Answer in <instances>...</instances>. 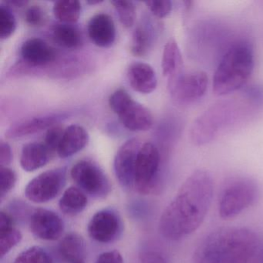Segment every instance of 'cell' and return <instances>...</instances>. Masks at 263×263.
Returning <instances> with one entry per match:
<instances>
[{"label":"cell","mask_w":263,"mask_h":263,"mask_svg":"<svg viewBox=\"0 0 263 263\" xmlns=\"http://www.w3.org/2000/svg\"><path fill=\"white\" fill-rule=\"evenodd\" d=\"M72 263H84V260H79V261H73Z\"/></svg>","instance_id":"f35d334b"},{"label":"cell","mask_w":263,"mask_h":263,"mask_svg":"<svg viewBox=\"0 0 263 263\" xmlns=\"http://www.w3.org/2000/svg\"><path fill=\"white\" fill-rule=\"evenodd\" d=\"M161 68L163 75L168 78L182 70V57L178 43L174 38L169 39L164 46Z\"/></svg>","instance_id":"7402d4cb"},{"label":"cell","mask_w":263,"mask_h":263,"mask_svg":"<svg viewBox=\"0 0 263 263\" xmlns=\"http://www.w3.org/2000/svg\"><path fill=\"white\" fill-rule=\"evenodd\" d=\"M161 155L152 143H144L138 154L135 167V187L143 195L158 193L161 187Z\"/></svg>","instance_id":"5b68a950"},{"label":"cell","mask_w":263,"mask_h":263,"mask_svg":"<svg viewBox=\"0 0 263 263\" xmlns=\"http://www.w3.org/2000/svg\"><path fill=\"white\" fill-rule=\"evenodd\" d=\"M70 175L73 181L95 198H104L110 193L111 185L102 169L90 161L82 160L72 167Z\"/></svg>","instance_id":"9c48e42d"},{"label":"cell","mask_w":263,"mask_h":263,"mask_svg":"<svg viewBox=\"0 0 263 263\" xmlns=\"http://www.w3.org/2000/svg\"><path fill=\"white\" fill-rule=\"evenodd\" d=\"M122 221L113 210L104 209L97 212L88 224L87 231L90 238L101 243L115 241L122 231Z\"/></svg>","instance_id":"4fadbf2b"},{"label":"cell","mask_w":263,"mask_h":263,"mask_svg":"<svg viewBox=\"0 0 263 263\" xmlns=\"http://www.w3.org/2000/svg\"><path fill=\"white\" fill-rule=\"evenodd\" d=\"M258 196L257 184L251 180L242 178L229 183L220 196V217L223 219L235 218L255 204Z\"/></svg>","instance_id":"8992f818"},{"label":"cell","mask_w":263,"mask_h":263,"mask_svg":"<svg viewBox=\"0 0 263 263\" xmlns=\"http://www.w3.org/2000/svg\"><path fill=\"white\" fill-rule=\"evenodd\" d=\"M60 255L68 262L83 260L85 255V242L81 235L77 233L67 234L59 245Z\"/></svg>","instance_id":"44dd1931"},{"label":"cell","mask_w":263,"mask_h":263,"mask_svg":"<svg viewBox=\"0 0 263 263\" xmlns=\"http://www.w3.org/2000/svg\"><path fill=\"white\" fill-rule=\"evenodd\" d=\"M87 198L81 189L70 187L63 194L59 201L61 210L67 215L81 213L87 207Z\"/></svg>","instance_id":"603a6c76"},{"label":"cell","mask_w":263,"mask_h":263,"mask_svg":"<svg viewBox=\"0 0 263 263\" xmlns=\"http://www.w3.org/2000/svg\"><path fill=\"white\" fill-rule=\"evenodd\" d=\"M111 4L116 10L120 22L126 28H130L136 19V7L132 1L115 0Z\"/></svg>","instance_id":"4316f807"},{"label":"cell","mask_w":263,"mask_h":263,"mask_svg":"<svg viewBox=\"0 0 263 263\" xmlns=\"http://www.w3.org/2000/svg\"><path fill=\"white\" fill-rule=\"evenodd\" d=\"M139 261L140 263H167L160 254L155 252H143Z\"/></svg>","instance_id":"d590c367"},{"label":"cell","mask_w":263,"mask_h":263,"mask_svg":"<svg viewBox=\"0 0 263 263\" xmlns=\"http://www.w3.org/2000/svg\"><path fill=\"white\" fill-rule=\"evenodd\" d=\"M146 6L152 14L156 17L162 19L170 14L172 10V3L168 0L147 1Z\"/></svg>","instance_id":"d6a6232c"},{"label":"cell","mask_w":263,"mask_h":263,"mask_svg":"<svg viewBox=\"0 0 263 263\" xmlns=\"http://www.w3.org/2000/svg\"><path fill=\"white\" fill-rule=\"evenodd\" d=\"M17 177L16 172L9 167L0 166V195L1 199L4 198L16 184Z\"/></svg>","instance_id":"4dcf8cb0"},{"label":"cell","mask_w":263,"mask_h":263,"mask_svg":"<svg viewBox=\"0 0 263 263\" xmlns=\"http://www.w3.org/2000/svg\"><path fill=\"white\" fill-rule=\"evenodd\" d=\"M214 181L207 171L198 169L181 184L161 215L159 230L172 241H178L195 232L210 209Z\"/></svg>","instance_id":"6da1fadb"},{"label":"cell","mask_w":263,"mask_h":263,"mask_svg":"<svg viewBox=\"0 0 263 263\" xmlns=\"http://www.w3.org/2000/svg\"><path fill=\"white\" fill-rule=\"evenodd\" d=\"M51 155L44 144L28 143L23 147L20 162L26 172H34L45 166L50 161Z\"/></svg>","instance_id":"d6986e66"},{"label":"cell","mask_w":263,"mask_h":263,"mask_svg":"<svg viewBox=\"0 0 263 263\" xmlns=\"http://www.w3.org/2000/svg\"><path fill=\"white\" fill-rule=\"evenodd\" d=\"M53 38L58 45L67 49H76L82 45L79 30L71 24H57L53 29Z\"/></svg>","instance_id":"cb8c5ba5"},{"label":"cell","mask_w":263,"mask_h":263,"mask_svg":"<svg viewBox=\"0 0 263 263\" xmlns=\"http://www.w3.org/2000/svg\"><path fill=\"white\" fill-rule=\"evenodd\" d=\"M257 247L258 238L250 229L221 228L203 238L194 252L192 263H249Z\"/></svg>","instance_id":"7a4b0ae2"},{"label":"cell","mask_w":263,"mask_h":263,"mask_svg":"<svg viewBox=\"0 0 263 263\" xmlns=\"http://www.w3.org/2000/svg\"><path fill=\"white\" fill-rule=\"evenodd\" d=\"M53 11L61 24H74L81 16V4L77 0H61L55 3Z\"/></svg>","instance_id":"d4e9b609"},{"label":"cell","mask_w":263,"mask_h":263,"mask_svg":"<svg viewBox=\"0 0 263 263\" xmlns=\"http://www.w3.org/2000/svg\"><path fill=\"white\" fill-rule=\"evenodd\" d=\"M67 117L65 114H53L27 118L10 126L6 132V136L10 139H15L33 135L46 129L48 130Z\"/></svg>","instance_id":"9a60e30c"},{"label":"cell","mask_w":263,"mask_h":263,"mask_svg":"<svg viewBox=\"0 0 263 263\" xmlns=\"http://www.w3.org/2000/svg\"><path fill=\"white\" fill-rule=\"evenodd\" d=\"M127 79L135 91L149 95L155 91L158 85V78L153 67L143 62H135L127 69Z\"/></svg>","instance_id":"e0dca14e"},{"label":"cell","mask_w":263,"mask_h":263,"mask_svg":"<svg viewBox=\"0 0 263 263\" xmlns=\"http://www.w3.org/2000/svg\"><path fill=\"white\" fill-rule=\"evenodd\" d=\"M102 2L103 1H99V0H98V1H88V2H87V4H90V5H95V4H99Z\"/></svg>","instance_id":"74e56055"},{"label":"cell","mask_w":263,"mask_h":263,"mask_svg":"<svg viewBox=\"0 0 263 263\" xmlns=\"http://www.w3.org/2000/svg\"><path fill=\"white\" fill-rule=\"evenodd\" d=\"M209 78L203 71L182 70L168 78V90L176 104L187 105L201 99L207 91Z\"/></svg>","instance_id":"52a82bcc"},{"label":"cell","mask_w":263,"mask_h":263,"mask_svg":"<svg viewBox=\"0 0 263 263\" xmlns=\"http://www.w3.org/2000/svg\"><path fill=\"white\" fill-rule=\"evenodd\" d=\"M67 181V171L64 167L52 169L35 177L27 184L25 195L35 203H45L56 198Z\"/></svg>","instance_id":"30bf717a"},{"label":"cell","mask_w":263,"mask_h":263,"mask_svg":"<svg viewBox=\"0 0 263 263\" xmlns=\"http://www.w3.org/2000/svg\"><path fill=\"white\" fill-rule=\"evenodd\" d=\"M87 33L90 41L103 48L113 45L116 39L115 22L106 13H98L90 18L87 24Z\"/></svg>","instance_id":"2e32d148"},{"label":"cell","mask_w":263,"mask_h":263,"mask_svg":"<svg viewBox=\"0 0 263 263\" xmlns=\"http://www.w3.org/2000/svg\"><path fill=\"white\" fill-rule=\"evenodd\" d=\"M24 18H25L26 23L30 27H41L45 22L46 13L42 7L37 5H33L27 9Z\"/></svg>","instance_id":"1f68e13d"},{"label":"cell","mask_w":263,"mask_h":263,"mask_svg":"<svg viewBox=\"0 0 263 263\" xmlns=\"http://www.w3.org/2000/svg\"><path fill=\"white\" fill-rule=\"evenodd\" d=\"M109 106L127 130L146 132L153 125L154 118L151 110L135 101L124 89H118L110 95Z\"/></svg>","instance_id":"277c9868"},{"label":"cell","mask_w":263,"mask_h":263,"mask_svg":"<svg viewBox=\"0 0 263 263\" xmlns=\"http://www.w3.org/2000/svg\"><path fill=\"white\" fill-rule=\"evenodd\" d=\"M30 230L40 239L54 241L64 233V224L61 217L45 209L34 210L30 219Z\"/></svg>","instance_id":"5bb4252c"},{"label":"cell","mask_w":263,"mask_h":263,"mask_svg":"<svg viewBox=\"0 0 263 263\" xmlns=\"http://www.w3.org/2000/svg\"><path fill=\"white\" fill-rule=\"evenodd\" d=\"M13 160V152L7 141H0V166L8 167Z\"/></svg>","instance_id":"836d02e7"},{"label":"cell","mask_w":263,"mask_h":263,"mask_svg":"<svg viewBox=\"0 0 263 263\" xmlns=\"http://www.w3.org/2000/svg\"><path fill=\"white\" fill-rule=\"evenodd\" d=\"M64 130L65 129L59 124H56L47 130L44 138V144L52 155L56 152L58 153V147L61 144Z\"/></svg>","instance_id":"f546056e"},{"label":"cell","mask_w":263,"mask_h":263,"mask_svg":"<svg viewBox=\"0 0 263 263\" xmlns=\"http://www.w3.org/2000/svg\"><path fill=\"white\" fill-rule=\"evenodd\" d=\"M232 104L218 103L206 110L195 120L191 129V139L196 145L210 142L218 130L224 125L233 114Z\"/></svg>","instance_id":"ba28073f"},{"label":"cell","mask_w":263,"mask_h":263,"mask_svg":"<svg viewBox=\"0 0 263 263\" xmlns=\"http://www.w3.org/2000/svg\"><path fill=\"white\" fill-rule=\"evenodd\" d=\"M254 54L248 44L231 47L220 61L213 78V91L224 96L239 90L253 72Z\"/></svg>","instance_id":"3957f363"},{"label":"cell","mask_w":263,"mask_h":263,"mask_svg":"<svg viewBox=\"0 0 263 263\" xmlns=\"http://www.w3.org/2000/svg\"><path fill=\"white\" fill-rule=\"evenodd\" d=\"M152 37L151 29L144 24H140L135 28L132 36L130 51L135 57H144L148 53L152 47Z\"/></svg>","instance_id":"484cf974"},{"label":"cell","mask_w":263,"mask_h":263,"mask_svg":"<svg viewBox=\"0 0 263 263\" xmlns=\"http://www.w3.org/2000/svg\"><path fill=\"white\" fill-rule=\"evenodd\" d=\"M13 263H53V261L47 251L39 246H33L21 252Z\"/></svg>","instance_id":"83f0119b"},{"label":"cell","mask_w":263,"mask_h":263,"mask_svg":"<svg viewBox=\"0 0 263 263\" xmlns=\"http://www.w3.org/2000/svg\"><path fill=\"white\" fill-rule=\"evenodd\" d=\"M16 21L14 15L7 5L0 6V39L6 40L14 33Z\"/></svg>","instance_id":"f1b7e54d"},{"label":"cell","mask_w":263,"mask_h":263,"mask_svg":"<svg viewBox=\"0 0 263 263\" xmlns=\"http://www.w3.org/2000/svg\"><path fill=\"white\" fill-rule=\"evenodd\" d=\"M22 62L29 67V74H35L58 61V52L41 38L27 40L21 49Z\"/></svg>","instance_id":"7c38bea8"},{"label":"cell","mask_w":263,"mask_h":263,"mask_svg":"<svg viewBox=\"0 0 263 263\" xmlns=\"http://www.w3.org/2000/svg\"><path fill=\"white\" fill-rule=\"evenodd\" d=\"M14 220L8 212H0V252L4 257L22 240V234L15 228Z\"/></svg>","instance_id":"ffe728a7"},{"label":"cell","mask_w":263,"mask_h":263,"mask_svg":"<svg viewBox=\"0 0 263 263\" xmlns=\"http://www.w3.org/2000/svg\"><path fill=\"white\" fill-rule=\"evenodd\" d=\"M9 4L12 6H15L16 7H21L23 6L26 5L27 4V2L26 1H11V2H9Z\"/></svg>","instance_id":"8d00e7d4"},{"label":"cell","mask_w":263,"mask_h":263,"mask_svg":"<svg viewBox=\"0 0 263 263\" xmlns=\"http://www.w3.org/2000/svg\"><path fill=\"white\" fill-rule=\"evenodd\" d=\"M97 263H124L122 255L118 251H109L101 254Z\"/></svg>","instance_id":"e575fe53"},{"label":"cell","mask_w":263,"mask_h":263,"mask_svg":"<svg viewBox=\"0 0 263 263\" xmlns=\"http://www.w3.org/2000/svg\"><path fill=\"white\" fill-rule=\"evenodd\" d=\"M141 145L138 138H132L120 147L115 155L114 169L117 179L123 187H135L137 157Z\"/></svg>","instance_id":"8fae6325"},{"label":"cell","mask_w":263,"mask_h":263,"mask_svg":"<svg viewBox=\"0 0 263 263\" xmlns=\"http://www.w3.org/2000/svg\"><path fill=\"white\" fill-rule=\"evenodd\" d=\"M88 142L87 130L82 126L72 124L64 130L57 154L61 158H70L82 151Z\"/></svg>","instance_id":"ac0fdd59"}]
</instances>
